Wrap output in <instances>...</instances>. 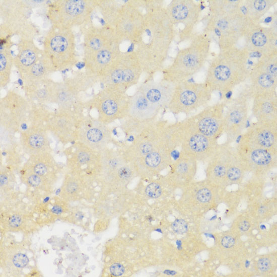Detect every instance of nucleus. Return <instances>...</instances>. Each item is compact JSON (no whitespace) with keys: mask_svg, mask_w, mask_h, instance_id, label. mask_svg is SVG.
<instances>
[{"mask_svg":"<svg viewBox=\"0 0 277 277\" xmlns=\"http://www.w3.org/2000/svg\"><path fill=\"white\" fill-rule=\"evenodd\" d=\"M17 46L18 52L14 57V65L19 74L37 63L44 55L43 50L32 39H20Z\"/></svg>","mask_w":277,"mask_h":277,"instance_id":"5701e85b","label":"nucleus"},{"mask_svg":"<svg viewBox=\"0 0 277 277\" xmlns=\"http://www.w3.org/2000/svg\"><path fill=\"white\" fill-rule=\"evenodd\" d=\"M266 37L262 33L256 32L251 37V41L253 44L256 46H263L266 42Z\"/></svg>","mask_w":277,"mask_h":277,"instance_id":"79ce46f5","label":"nucleus"},{"mask_svg":"<svg viewBox=\"0 0 277 277\" xmlns=\"http://www.w3.org/2000/svg\"><path fill=\"white\" fill-rule=\"evenodd\" d=\"M141 7L140 1L122 3L111 27L122 42L135 45L140 41L145 28V16Z\"/></svg>","mask_w":277,"mask_h":277,"instance_id":"6e6552de","label":"nucleus"},{"mask_svg":"<svg viewBox=\"0 0 277 277\" xmlns=\"http://www.w3.org/2000/svg\"><path fill=\"white\" fill-rule=\"evenodd\" d=\"M146 195L151 198H158L163 193V187L159 182L153 181L149 183L145 189Z\"/></svg>","mask_w":277,"mask_h":277,"instance_id":"c9c22d12","label":"nucleus"},{"mask_svg":"<svg viewBox=\"0 0 277 277\" xmlns=\"http://www.w3.org/2000/svg\"><path fill=\"white\" fill-rule=\"evenodd\" d=\"M237 151L243 163L259 168H268L276 160L277 153L268 150L238 143Z\"/></svg>","mask_w":277,"mask_h":277,"instance_id":"b1692460","label":"nucleus"},{"mask_svg":"<svg viewBox=\"0 0 277 277\" xmlns=\"http://www.w3.org/2000/svg\"><path fill=\"white\" fill-rule=\"evenodd\" d=\"M221 244L224 247L229 248L234 246L235 244V240L234 239L230 236H225L222 238Z\"/></svg>","mask_w":277,"mask_h":277,"instance_id":"c03bdc74","label":"nucleus"},{"mask_svg":"<svg viewBox=\"0 0 277 277\" xmlns=\"http://www.w3.org/2000/svg\"><path fill=\"white\" fill-rule=\"evenodd\" d=\"M161 109L150 102L141 90L130 96L127 114L123 125L134 134L149 123L157 120Z\"/></svg>","mask_w":277,"mask_h":277,"instance_id":"9d476101","label":"nucleus"},{"mask_svg":"<svg viewBox=\"0 0 277 277\" xmlns=\"http://www.w3.org/2000/svg\"><path fill=\"white\" fill-rule=\"evenodd\" d=\"M81 188L80 181L73 177L65 178L61 188V193L66 197H74L78 194Z\"/></svg>","mask_w":277,"mask_h":277,"instance_id":"f704fd0d","label":"nucleus"},{"mask_svg":"<svg viewBox=\"0 0 277 277\" xmlns=\"http://www.w3.org/2000/svg\"><path fill=\"white\" fill-rule=\"evenodd\" d=\"M130 95L126 91L113 85L104 87L87 103L86 107L95 109L98 120L108 125L127 116Z\"/></svg>","mask_w":277,"mask_h":277,"instance_id":"423d86ee","label":"nucleus"},{"mask_svg":"<svg viewBox=\"0 0 277 277\" xmlns=\"http://www.w3.org/2000/svg\"><path fill=\"white\" fill-rule=\"evenodd\" d=\"M97 0H56L48 7L47 17L51 27L73 29L90 23Z\"/></svg>","mask_w":277,"mask_h":277,"instance_id":"20e7f679","label":"nucleus"},{"mask_svg":"<svg viewBox=\"0 0 277 277\" xmlns=\"http://www.w3.org/2000/svg\"><path fill=\"white\" fill-rule=\"evenodd\" d=\"M52 211L56 214H59L62 212V207L60 205H55L52 207Z\"/></svg>","mask_w":277,"mask_h":277,"instance_id":"8fccbe9b","label":"nucleus"},{"mask_svg":"<svg viewBox=\"0 0 277 277\" xmlns=\"http://www.w3.org/2000/svg\"><path fill=\"white\" fill-rule=\"evenodd\" d=\"M7 224L10 229L14 230H19L23 227L25 219L23 215L15 213L11 214L7 219Z\"/></svg>","mask_w":277,"mask_h":277,"instance_id":"e433bc0d","label":"nucleus"},{"mask_svg":"<svg viewBox=\"0 0 277 277\" xmlns=\"http://www.w3.org/2000/svg\"><path fill=\"white\" fill-rule=\"evenodd\" d=\"M111 274L115 276L122 275L124 272L123 266L119 263H115L112 264L109 268Z\"/></svg>","mask_w":277,"mask_h":277,"instance_id":"37998d69","label":"nucleus"},{"mask_svg":"<svg viewBox=\"0 0 277 277\" xmlns=\"http://www.w3.org/2000/svg\"><path fill=\"white\" fill-rule=\"evenodd\" d=\"M84 116L83 113L59 109L51 113L45 128L58 141L66 144L76 138L78 124Z\"/></svg>","mask_w":277,"mask_h":277,"instance_id":"4468645a","label":"nucleus"},{"mask_svg":"<svg viewBox=\"0 0 277 277\" xmlns=\"http://www.w3.org/2000/svg\"><path fill=\"white\" fill-rule=\"evenodd\" d=\"M272 93L259 94L253 106V115L257 122L277 124L276 101Z\"/></svg>","mask_w":277,"mask_h":277,"instance_id":"bb28decb","label":"nucleus"},{"mask_svg":"<svg viewBox=\"0 0 277 277\" xmlns=\"http://www.w3.org/2000/svg\"><path fill=\"white\" fill-rule=\"evenodd\" d=\"M238 143L277 153V124L256 122L241 134Z\"/></svg>","mask_w":277,"mask_h":277,"instance_id":"f3484780","label":"nucleus"},{"mask_svg":"<svg viewBox=\"0 0 277 277\" xmlns=\"http://www.w3.org/2000/svg\"><path fill=\"white\" fill-rule=\"evenodd\" d=\"M121 51L120 46H116L98 51L84 52L85 70L96 77L99 82Z\"/></svg>","mask_w":277,"mask_h":277,"instance_id":"aec40b11","label":"nucleus"},{"mask_svg":"<svg viewBox=\"0 0 277 277\" xmlns=\"http://www.w3.org/2000/svg\"><path fill=\"white\" fill-rule=\"evenodd\" d=\"M241 159L236 147L225 142L219 144L214 155L209 159L210 177L218 181H226L228 169Z\"/></svg>","mask_w":277,"mask_h":277,"instance_id":"6ab92c4d","label":"nucleus"},{"mask_svg":"<svg viewBox=\"0 0 277 277\" xmlns=\"http://www.w3.org/2000/svg\"><path fill=\"white\" fill-rule=\"evenodd\" d=\"M47 130L32 125L20 133V143L24 151L30 155L49 152L50 141Z\"/></svg>","mask_w":277,"mask_h":277,"instance_id":"4be33fe9","label":"nucleus"},{"mask_svg":"<svg viewBox=\"0 0 277 277\" xmlns=\"http://www.w3.org/2000/svg\"><path fill=\"white\" fill-rule=\"evenodd\" d=\"M55 72L44 54L41 58L19 75L24 87L42 84L50 79V75Z\"/></svg>","mask_w":277,"mask_h":277,"instance_id":"a878e982","label":"nucleus"},{"mask_svg":"<svg viewBox=\"0 0 277 277\" xmlns=\"http://www.w3.org/2000/svg\"><path fill=\"white\" fill-rule=\"evenodd\" d=\"M255 9L258 11L263 10L266 7V2L263 0H257L254 2Z\"/></svg>","mask_w":277,"mask_h":277,"instance_id":"49530a36","label":"nucleus"},{"mask_svg":"<svg viewBox=\"0 0 277 277\" xmlns=\"http://www.w3.org/2000/svg\"><path fill=\"white\" fill-rule=\"evenodd\" d=\"M195 196L200 202H207L212 198L213 191L208 186H202L196 189Z\"/></svg>","mask_w":277,"mask_h":277,"instance_id":"4c0bfd02","label":"nucleus"},{"mask_svg":"<svg viewBox=\"0 0 277 277\" xmlns=\"http://www.w3.org/2000/svg\"><path fill=\"white\" fill-rule=\"evenodd\" d=\"M66 80L80 93L89 90L98 82L96 77L86 70L77 72Z\"/></svg>","mask_w":277,"mask_h":277,"instance_id":"2f4dec72","label":"nucleus"},{"mask_svg":"<svg viewBox=\"0 0 277 277\" xmlns=\"http://www.w3.org/2000/svg\"><path fill=\"white\" fill-rule=\"evenodd\" d=\"M143 73V69L135 52L133 50L121 51L99 82L104 86H117L127 91L137 84Z\"/></svg>","mask_w":277,"mask_h":277,"instance_id":"0eeeda50","label":"nucleus"},{"mask_svg":"<svg viewBox=\"0 0 277 277\" xmlns=\"http://www.w3.org/2000/svg\"><path fill=\"white\" fill-rule=\"evenodd\" d=\"M210 98L204 86L185 81L176 85L167 108L175 114H187L204 105Z\"/></svg>","mask_w":277,"mask_h":277,"instance_id":"1a4fd4ad","label":"nucleus"},{"mask_svg":"<svg viewBox=\"0 0 277 277\" xmlns=\"http://www.w3.org/2000/svg\"><path fill=\"white\" fill-rule=\"evenodd\" d=\"M31 5L20 0H5L1 3V34L16 35L20 39L34 38L38 30L31 20Z\"/></svg>","mask_w":277,"mask_h":277,"instance_id":"39448f33","label":"nucleus"},{"mask_svg":"<svg viewBox=\"0 0 277 277\" xmlns=\"http://www.w3.org/2000/svg\"><path fill=\"white\" fill-rule=\"evenodd\" d=\"M197 161L180 153L179 157L171 163L170 175L176 184L179 185L189 182L195 175Z\"/></svg>","mask_w":277,"mask_h":277,"instance_id":"cd10ccee","label":"nucleus"},{"mask_svg":"<svg viewBox=\"0 0 277 277\" xmlns=\"http://www.w3.org/2000/svg\"><path fill=\"white\" fill-rule=\"evenodd\" d=\"M112 138L111 129L97 118L84 116L78 124L76 139L94 151L100 152L108 148Z\"/></svg>","mask_w":277,"mask_h":277,"instance_id":"ddd939ff","label":"nucleus"},{"mask_svg":"<svg viewBox=\"0 0 277 277\" xmlns=\"http://www.w3.org/2000/svg\"><path fill=\"white\" fill-rule=\"evenodd\" d=\"M268 71L269 72V74L271 75H275L276 74V66L274 64H271L268 67Z\"/></svg>","mask_w":277,"mask_h":277,"instance_id":"de8ad7c7","label":"nucleus"},{"mask_svg":"<svg viewBox=\"0 0 277 277\" xmlns=\"http://www.w3.org/2000/svg\"><path fill=\"white\" fill-rule=\"evenodd\" d=\"M244 99L236 100L223 116V132L227 142L231 143L239 137L245 128L248 120V111Z\"/></svg>","mask_w":277,"mask_h":277,"instance_id":"a211bd4d","label":"nucleus"},{"mask_svg":"<svg viewBox=\"0 0 277 277\" xmlns=\"http://www.w3.org/2000/svg\"><path fill=\"white\" fill-rule=\"evenodd\" d=\"M0 86L4 87L10 82L14 57L12 54V42L11 36L1 35Z\"/></svg>","mask_w":277,"mask_h":277,"instance_id":"c85d7f7f","label":"nucleus"},{"mask_svg":"<svg viewBox=\"0 0 277 277\" xmlns=\"http://www.w3.org/2000/svg\"><path fill=\"white\" fill-rule=\"evenodd\" d=\"M250 227L249 222L246 220H243L239 224V229L243 232H246L248 231Z\"/></svg>","mask_w":277,"mask_h":277,"instance_id":"a18cd8bd","label":"nucleus"},{"mask_svg":"<svg viewBox=\"0 0 277 277\" xmlns=\"http://www.w3.org/2000/svg\"><path fill=\"white\" fill-rule=\"evenodd\" d=\"M56 163L49 152L30 155L24 170L33 172L54 182Z\"/></svg>","mask_w":277,"mask_h":277,"instance_id":"393cba45","label":"nucleus"},{"mask_svg":"<svg viewBox=\"0 0 277 277\" xmlns=\"http://www.w3.org/2000/svg\"><path fill=\"white\" fill-rule=\"evenodd\" d=\"M173 231L179 234L185 233L188 230V224L183 219H177L171 225Z\"/></svg>","mask_w":277,"mask_h":277,"instance_id":"58836bf2","label":"nucleus"},{"mask_svg":"<svg viewBox=\"0 0 277 277\" xmlns=\"http://www.w3.org/2000/svg\"><path fill=\"white\" fill-rule=\"evenodd\" d=\"M29 262V258L24 253L21 251H12L10 255V267L14 268V271H20Z\"/></svg>","mask_w":277,"mask_h":277,"instance_id":"72a5a7b5","label":"nucleus"},{"mask_svg":"<svg viewBox=\"0 0 277 277\" xmlns=\"http://www.w3.org/2000/svg\"><path fill=\"white\" fill-rule=\"evenodd\" d=\"M176 84L165 80L155 81L147 78L137 88L147 99L161 109L167 107L172 96Z\"/></svg>","mask_w":277,"mask_h":277,"instance_id":"412c9836","label":"nucleus"},{"mask_svg":"<svg viewBox=\"0 0 277 277\" xmlns=\"http://www.w3.org/2000/svg\"><path fill=\"white\" fill-rule=\"evenodd\" d=\"M182 135V121L169 122L156 120L137 132L132 141L122 152L126 160L131 163L157 149L174 151L180 147Z\"/></svg>","mask_w":277,"mask_h":277,"instance_id":"f03ea898","label":"nucleus"},{"mask_svg":"<svg viewBox=\"0 0 277 277\" xmlns=\"http://www.w3.org/2000/svg\"><path fill=\"white\" fill-rule=\"evenodd\" d=\"M166 10L172 23H181L186 25L192 23L194 8L190 1H174Z\"/></svg>","mask_w":277,"mask_h":277,"instance_id":"7c9ffc66","label":"nucleus"},{"mask_svg":"<svg viewBox=\"0 0 277 277\" xmlns=\"http://www.w3.org/2000/svg\"><path fill=\"white\" fill-rule=\"evenodd\" d=\"M83 32L84 52H95L120 46L122 42L114 29L106 24H89Z\"/></svg>","mask_w":277,"mask_h":277,"instance_id":"2eb2a0df","label":"nucleus"},{"mask_svg":"<svg viewBox=\"0 0 277 277\" xmlns=\"http://www.w3.org/2000/svg\"><path fill=\"white\" fill-rule=\"evenodd\" d=\"M256 267L261 272H267L271 267V261L267 257H262L257 260Z\"/></svg>","mask_w":277,"mask_h":277,"instance_id":"a19ab883","label":"nucleus"},{"mask_svg":"<svg viewBox=\"0 0 277 277\" xmlns=\"http://www.w3.org/2000/svg\"><path fill=\"white\" fill-rule=\"evenodd\" d=\"M70 163L78 169L86 166L87 168L95 169L98 173L100 170V152H97L78 142L74 154L70 158Z\"/></svg>","mask_w":277,"mask_h":277,"instance_id":"c756f323","label":"nucleus"},{"mask_svg":"<svg viewBox=\"0 0 277 277\" xmlns=\"http://www.w3.org/2000/svg\"><path fill=\"white\" fill-rule=\"evenodd\" d=\"M145 28L133 51L148 78L160 71L172 38V22L158 1H144Z\"/></svg>","mask_w":277,"mask_h":277,"instance_id":"f257e3e1","label":"nucleus"},{"mask_svg":"<svg viewBox=\"0 0 277 277\" xmlns=\"http://www.w3.org/2000/svg\"><path fill=\"white\" fill-rule=\"evenodd\" d=\"M227 25H228L227 22L224 20H220L218 22V27L222 29H225L227 27Z\"/></svg>","mask_w":277,"mask_h":277,"instance_id":"09e8293b","label":"nucleus"},{"mask_svg":"<svg viewBox=\"0 0 277 277\" xmlns=\"http://www.w3.org/2000/svg\"><path fill=\"white\" fill-rule=\"evenodd\" d=\"M223 110L221 105L213 106L184 120L204 135L217 140L223 133Z\"/></svg>","mask_w":277,"mask_h":277,"instance_id":"dca6fc26","label":"nucleus"},{"mask_svg":"<svg viewBox=\"0 0 277 277\" xmlns=\"http://www.w3.org/2000/svg\"><path fill=\"white\" fill-rule=\"evenodd\" d=\"M31 103L25 97L11 90L0 100L1 125L7 130H18L27 118Z\"/></svg>","mask_w":277,"mask_h":277,"instance_id":"9b49d317","label":"nucleus"},{"mask_svg":"<svg viewBox=\"0 0 277 277\" xmlns=\"http://www.w3.org/2000/svg\"><path fill=\"white\" fill-rule=\"evenodd\" d=\"M182 122L180 152L197 161L209 160L219 144L217 140L208 137Z\"/></svg>","mask_w":277,"mask_h":277,"instance_id":"f8f14e48","label":"nucleus"},{"mask_svg":"<svg viewBox=\"0 0 277 277\" xmlns=\"http://www.w3.org/2000/svg\"><path fill=\"white\" fill-rule=\"evenodd\" d=\"M42 50L55 72L70 69L78 61L73 29L51 27L44 37Z\"/></svg>","mask_w":277,"mask_h":277,"instance_id":"7ed1b4c3","label":"nucleus"},{"mask_svg":"<svg viewBox=\"0 0 277 277\" xmlns=\"http://www.w3.org/2000/svg\"><path fill=\"white\" fill-rule=\"evenodd\" d=\"M22 171V180L30 187L46 190L49 189L53 183H54L52 181L41 177L31 171L25 170Z\"/></svg>","mask_w":277,"mask_h":277,"instance_id":"473e14b6","label":"nucleus"},{"mask_svg":"<svg viewBox=\"0 0 277 277\" xmlns=\"http://www.w3.org/2000/svg\"><path fill=\"white\" fill-rule=\"evenodd\" d=\"M12 179L13 178L12 175L8 172H1L0 174L1 188L5 191L10 189V188L12 187L13 185Z\"/></svg>","mask_w":277,"mask_h":277,"instance_id":"ea45409f","label":"nucleus"}]
</instances>
